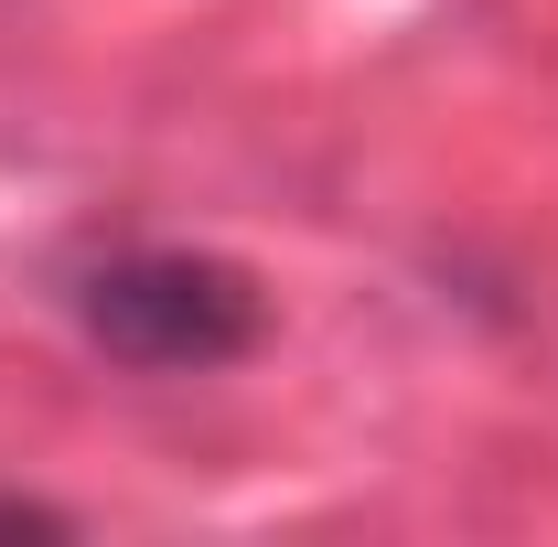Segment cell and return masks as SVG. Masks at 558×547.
I'll return each mask as SVG.
<instances>
[{"label":"cell","instance_id":"obj_1","mask_svg":"<svg viewBox=\"0 0 558 547\" xmlns=\"http://www.w3.org/2000/svg\"><path fill=\"white\" fill-rule=\"evenodd\" d=\"M75 323L97 354H119L140 376H215L258 354L269 290L215 247H119L75 279Z\"/></svg>","mask_w":558,"mask_h":547},{"label":"cell","instance_id":"obj_2","mask_svg":"<svg viewBox=\"0 0 558 547\" xmlns=\"http://www.w3.org/2000/svg\"><path fill=\"white\" fill-rule=\"evenodd\" d=\"M0 537H65V515H54V505H22V494H0Z\"/></svg>","mask_w":558,"mask_h":547}]
</instances>
